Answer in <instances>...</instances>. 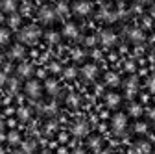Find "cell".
<instances>
[{
	"label": "cell",
	"mask_w": 155,
	"mask_h": 154,
	"mask_svg": "<svg viewBox=\"0 0 155 154\" xmlns=\"http://www.w3.org/2000/svg\"><path fill=\"white\" fill-rule=\"evenodd\" d=\"M9 37H11V33H9L8 28H0V47L8 45L9 43Z\"/></svg>",
	"instance_id": "4316f807"
},
{
	"label": "cell",
	"mask_w": 155,
	"mask_h": 154,
	"mask_svg": "<svg viewBox=\"0 0 155 154\" xmlns=\"http://www.w3.org/2000/svg\"><path fill=\"white\" fill-rule=\"evenodd\" d=\"M148 89H150L151 93H155V74L150 76V80H148Z\"/></svg>",
	"instance_id": "d6a6232c"
},
{
	"label": "cell",
	"mask_w": 155,
	"mask_h": 154,
	"mask_svg": "<svg viewBox=\"0 0 155 154\" xmlns=\"http://www.w3.org/2000/svg\"><path fill=\"white\" fill-rule=\"evenodd\" d=\"M127 113L131 115V117H140V115H142V106H140V104H137V102H131V104H129Z\"/></svg>",
	"instance_id": "44dd1931"
},
{
	"label": "cell",
	"mask_w": 155,
	"mask_h": 154,
	"mask_svg": "<svg viewBox=\"0 0 155 154\" xmlns=\"http://www.w3.org/2000/svg\"><path fill=\"white\" fill-rule=\"evenodd\" d=\"M87 145H89V149L100 150V147H102V138H100V136H91L89 141H87Z\"/></svg>",
	"instance_id": "603a6c76"
},
{
	"label": "cell",
	"mask_w": 155,
	"mask_h": 154,
	"mask_svg": "<svg viewBox=\"0 0 155 154\" xmlns=\"http://www.w3.org/2000/svg\"><path fill=\"white\" fill-rule=\"evenodd\" d=\"M11 154H24V150H22V149H21V150H13Z\"/></svg>",
	"instance_id": "60d3db41"
},
{
	"label": "cell",
	"mask_w": 155,
	"mask_h": 154,
	"mask_svg": "<svg viewBox=\"0 0 155 154\" xmlns=\"http://www.w3.org/2000/svg\"><path fill=\"white\" fill-rule=\"evenodd\" d=\"M78 33H80V30H78V26H76L74 23H65V26H63V30H61V35L68 37V39H76Z\"/></svg>",
	"instance_id": "5bb4252c"
},
{
	"label": "cell",
	"mask_w": 155,
	"mask_h": 154,
	"mask_svg": "<svg viewBox=\"0 0 155 154\" xmlns=\"http://www.w3.org/2000/svg\"><path fill=\"white\" fill-rule=\"evenodd\" d=\"M133 152L135 154H150L151 152V143L146 141V139H139L133 147Z\"/></svg>",
	"instance_id": "9a60e30c"
},
{
	"label": "cell",
	"mask_w": 155,
	"mask_h": 154,
	"mask_svg": "<svg viewBox=\"0 0 155 154\" xmlns=\"http://www.w3.org/2000/svg\"><path fill=\"white\" fill-rule=\"evenodd\" d=\"M150 13H151V17L155 19V6H151V11H150Z\"/></svg>",
	"instance_id": "7bdbcfd3"
},
{
	"label": "cell",
	"mask_w": 155,
	"mask_h": 154,
	"mask_svg": "<svg viewBox=\"0 0 155 154\" xmlns=\"http://www.w3.org/2000/svg\"><path fill=\"white\" fill-rule=\"evenodd\" d=\"M98 39H100V43H102L104 47H113V45L116 43V33H114L111 28H105V30L100 32Z\"/></svg>",
	"instance_id": "5b68a950"
},
{
	"label": "cell",
	"mask_w": 155,
	"mask_h": 154,
	"mask_svg": "<svg viewBox=\"0 0 155 154\" xmlns=\"http://www.w3.org/2000/svg\"><path fill=\"white\" fill-rule=\"evenodd\" d=\"M68 11H70V8H68L67 2H57V6H55L57 17H65V15H68Z\"/></svg>",
	"instance_id": "7402d4cb"
},
{
	"label": "cell",
	"mask_w": 155,
	"mask_h": 154,
	"mask_svg": "<svg viewBox=\"0 0 155 154\" xmlns=\"http://www.w3.org/2000/svg\"><path fill=\"white\" fill-rule=\"evenodd\" d=\"M43 154H50V152H43Z\"/></svg>",
	"instance_id": "c3c4849f"
},
{
	"label": "cell",
	"mask_w": 155,
	"mask_h": 154,
	"mask_svg": "<svg viewBox=\"0 0 155 154\" xmlns=\"http://www.w3.org/2000/svg\"><path fill=\"white\" fill-rule=\"evenodd\" d=\"M105 84L111 86V87H116V86L120 84V76L116 74V72H107L105 74Z\"/></svg>",
	"instance_id": "ffe728a7"
},
{
	"label": "cell",
	"mask_w": 155,
	"mask_h": 154,
	"mask_svg": "<svg viewBox=\"0 0 155 154\" xmlns=\"http://www.w3.org/2000/svg\"><path fill=\"white\" fill-rule=\"evenodd\" d=\"M8 76H6V72H2V71H0V86H6L8 84Z\"/></svg>",
	"instance_id": "836d02e7"
},
{
	"label": "cell",
	"mask_w": 155,
	"mask_h": 154,
	"mask_svg": "<svg viewBox=\"0 0 155 154\" xmlns=\"http://www.w3.org/2000/svg\"><path fill=\"white\" fill-rule=\"evenodd\" d=\"M17 117H18V121H30V117H31V111H30V108H26V106H21L17 110Z\"/></svg>",
	"instance_id": "d6986e66"
},
{
	"label": "cell",
	"mask_w": 155,
	"mask_h": 154,
	"mask_svg": "<svg viewBox=\"0 0 155 154\" xmlns=\"http://www.w3.org/2000/svg\"><path fill=\"white\" fill-rule=\"evenodd\" d=\"M35 149H37V143H35L33 139H28V141L22 143V150H24V154H33Z\"/></svg>",
	"instance_id": "d4e9b609"
},
{
	"label": "cell",
	"mask_w": 155,
	"mask_h": 154,
	"mask_svg": "<svg viewBox=\"0 0 155 154\" xmlns=\"http://www.w3.org/2000/svg\"><path fill=\"white\" fill-rule=\"evenodd\" d=\"M41 35H43V30L37 24H28V26L18 30V39H21V43H24V45H35Z\"/></svg>",
	"instance_id": "6da1fadb"
},
{
	"label": "cell",
	"mask_w": 155,
	"mask_h": 154,
	"mask_svg": "<svg viewBox=\"0 0 155 154\" xmlns=\"http://www.w3.org/2000/svg\"><path fill=\"white\" fill-rule=\"evenodd\" d=\"M72 134H74L76 138H83V136H87V134H89V123L83 121V119L76 121V123L72 124Z\"/></svg>",
	"instance_id": "52a82bcc"
},
{
	"label": "cell",
	"mask_w": 155,
	"mask_h": 154,
	"mask_svg": "<svg viewBox=\"0 0 155 154\" xmlns=\"http://www.w3.org/2000/svg\"><path fill=\"white\" fill-rule=\"evenodd\" d=\"M150 117H151V121H153V126H155V110L150 113Z\"/></svg>",
	"instance_id": "ab89813d"
},
{
	"label": "cell",
	"mask_w": 155,
	"mask_h": 154,
	"mask_svg": "<svg viewBox=\"0 0 155 154\" xmlns=\"http://www.w3.org/2000/svg\"><path fill=\"white\" fill-rule=\"evenodd\" d=\"M72 154H85V150H83V149H74Z\"/></svg>",
	"instance_id": "f35d334b"
},
{
	"label": "cell",
	"mask_w": 155,
	"mask_h": 154,
	"mask_svg": "<svg viewBox=\"0 0 155 154\" xmlns=\"http://www.w3.org/2000/svg\"><path fill=\"white\" fill-rule=\"evenodd\" d=\"M2 128H4V119L0 117V130H2Z\"/></svg>",
	"instance_id": "ee69618b"
},
{
	"label": "cell",
	"mask_w": 155,
	"mask_h": 154,
	"mask_svg": "<svg viewBox=\"0 0 155 154\" xmlns=\"http://www.w3.org/2000/svg\"><path fill=\"white\" fill-rule=\"evenodd\" d=\"M91 9H92V6L87 2V0H78V2H74V4H72V11H74L76 15H80V17L89 15V13H91Z\"/></svg>",
	"instance_id": "8992f818"
},
{
	"label": "cell",
	"mask_w": 155,
	"mask_h": 154,
	"mask_svg": "<svg viewBox=\"0 0 155 154\" xmlns=\"http://www.w3.org/2000/svg\"><path fill=\"white\" fill-rule=\"evenodd\" d=\"M111 128H113V132L116 134V136H122V134L126 132V128H127V115L126 113H114L113 115V119H111Z\"/></svg>",
	"instance_id": "7a4b0ae2"
},
{
	"label": "cell",
	"mask_w": 155,
	"mask_h": 154,
	"mask_svg": "<svg viewBox=\"0 0 155 154\" xmlns=\"http://www.w3.org/2000/svg\"><path fill=\"white\" fill-rule=\"evenodd\" d=\"M135 132H137V134H146V132H148V123L139 121L137 124H135Z\"/></svg>",
	"instance_id": "4dcf8cb0"
},
{
	"label": "cell",
	"mask_w": 155,
	"mask_h": 154,
	"mask_svg": "<svg viewBox=\"0 0 155 154\" xmlns=\"http://www.w3.org/2000/svg\"><path fill=\"white\" fill-rule=\"evenodd\" d=\"M37 17H39V21H41L43 24H52L55 19H57V13H55V8H52V6H43L41 9H39Z\"/></svg>",
	"instance_id": "277c9868"
},
{
	"label": "cell",
	"mask_w": 155,
	"mask_h": 154,
	"mask_svg": "<svg viewBox=\"0 0 155 154\" xmlns=\"http://www.w3.org/2000/svg\"><path fill=\"white\" fill-rule=\"evenodd\" d=\"M6 86L9 87V91H11V93H17V91H18V87H21V84H18V78H9Z\"/></svg>",
	"instance_id": "f546056e"
},
{
	"label": "cell",
	"mask_w": 155,
	"mask_h": 154,
	"mask_svg": "<svg viewBox=\"0 0 155 154\" xmlns=\"http://www.w3.org/2000/svg\"><path fill=\"white\" fill-rule=\"evenodd\" d=\"M33 72H35V69H33V65L30 61H22V63H18V67H17L18 78H31Z\"/></svg>",
	"instance_id": "ba28073f"
},
{
	"label": "cell",
	"mask_w": 155,
	"mask_h": 154,
	"mask_svg": "<svg viewBox=\"0 0 155 154\" xmlns=\"http://www.w3.org/2000/svg\"><path fill=\"white\" fill-rule=\"evenodd\" d=\"M8 23H9L11 28H18V26H21V23H22V17L18 15V13H11L9 19H8Z\"/></svg>",
	"instance_id": "cb8c5ba5"
},
{
	"label": "cell",
	"mask_w": 155,
	"mask_h": 154,
	"mask_svg": "<svg viewBox=\"0 0 155 154\" xmlns=\"http://www.w3.org/2000/svg\"><path fill=\"white\" fill-rule=\"evenodd\" d=\"M74 60H81V58H83V50H80V48H78V50H74Z\"/></svg>",
	"instance_id": "8d00e7d4"
},
{
	"label": "cell",
	"mask_w": 155,
	"mask_h": 154,
	"mask_svg": "<svg viewBox=\"0 0 155 154\" xmlns=\"http://www.w3.org/2000/svg\"><path fill=\"white\" fill-rule=\"evenodd\" d=\"M8 141H9L11 145H17V143H21V134H18L17 130H11V132L8 134Z\"/></svg>",
	"instance_id": "83f0119b"
},
{
	"label": "cell",
	"mask_w": 155,
	"mask_h": 154,
	"mask_svg": "<svg viewBox=\"0 0 155 154\" xmlns=\"http://www.w3.org/2000/svg\"><path fill=\"white\" fill-rule=\"evenodd\" d=\"M24 93L28 95L30 99H41L43 95V86L39 80H28L26 86H24Z\"/></svg>",
	"instance_id": "3957f363"
},
{
	"label": "cell",
	"mask_w": 155,
	"mask_h": 154,
	"mask_svg": "<svg viewBox=\"0 0 155 154\" xmlns=\"http://www.w3.org/2000/svg\"><path fill=\"white\" fill-rule=\"evenodd\" d=\"M67 104L70 108H78V106H80V97H78L76 93H68L67 95Z\"/></svg>",
	"instance_id": "484cf974"
},
{
	"label": "cell",
	"mask_w": 155,
	"mask_h": 154,
	"mask_svg": "<svg viewBox=\"0 0 155 154\" xmlns=\"http://www.w3.org/2000/svg\"><path fill=\"white\" fill-rule=\"evenodd\" d=\"M124 87H126V95H127V97H135L137 91H139V78H137V76H129V78L126 80V84H124Z\"/></svg>",
	"instance_id": "8fae6325"
},
{
	"label": "cell",
	"mask_w": 155,
	"mask_h": 154,
	"mask_svg": "<svg viewBox=\"0 0 155 154\" xmlns=\"http://www.w3.org/2000/svg\"><path fill=\"white\" fill-rule=\"evenodd\" d=\"M96 154H109V152H107V150H102V149H100V150H96Z\"/></svg>",
	"instance_id": "b9f144b4"
},
{
	"label": "cell",
	"mask_w": 155,
	"mask_h": 154,
	"mask_svg": "<svg viewBox=\"0 0 155 154\" xmlns=\"http://www.w3.org/2000/svg\"><path fill=\"white\" fill-rule=\"evenodd\" d=\"M8 56L11 58V60H22V58L26 56V48H24V45H22V43H15V45H11Z\"/></svg>",
	"instance_id": "30bf717a"
},
{
	"label": "cell",
	"mask_w": 155,
	"mask_h": 154,
	"mask_svg": "<svg viewBox=\"0 0 155 154\" xmlns=\"http://www.w3.org/2000/svg\"><path fill=\"white\" fill-rule=\"evenodd\" d=\"M57 111V106L55 104H48V106H45V113L46 115H54Z\"/></svg>",
	"instance_id": "1f68e13d"
},
{
	"label": "cell",
	"mask_w": 155,
	"mask_h": 154,
	"mask_svg": "<svg viewBox=\"0 0 155 154\" xmlns=\"http://www.w3.org/2000/svg\"><path fill=\"white\" fill-rule=\"evenodd\" d=\"M126 35H127V39L131 43H142L144 41V32L140 28H127Z\"/></svg>",
	"instance_id": "7c38bea8"
},
{
	"label": "cell",
	"mask_w": 155,
	"mask_h": 154,
	"mask_svg": "<svg viewBox=\"0 0 155 154\" xmlns=\"http://www.w3.org/2000/svg\"><path fill=\"white\" fill-rule=\"evenodd\" d=\"M133 69H135V63L133 61H127L126 63V71H133Z\"/></svg>",
	"instance_id": "74e56055"
},
{
	"label": "cell",
	"mask_w": 155,
	"mask_h": 154,
	"mask_svg": "<svg viewBox=\"0 0 155 154\" xmlns=\"http://www.w3.org/2000/svg\"><path fill=\"white\" fill-rule=\"evenodd\" d=\"M59 82H57L55 78H48L46 82H45V91L48 93V95H52V97H54V95H57V93H59Z\"/></svg>",
	"instance_id": "2e32d148"
},
{
	"label": "cell",
	"mask_w": 155,
	"mask_h": 154,
	"mask_svg": "<svg viewBox=\"0 0 155 154\" xmlns=\"http://www.w3.org/2000/svg\"><path fill=\"white\" fill-rule=\"evenodd\" d=\"M2 21H4V15H2V13H0V23H2Z\"/></svg>",
	"instance_id": "bcb514c9"
},
{
	"label": "cell",
	"mask_w": 155,
	"mask_h": 154,
	"mask_svg": "<svg viewBox=\"0 0 155 154\" xmlns=\"http://www.w3.org/2000/svg\"><path fill=\"white\" fill-rule=\"evenodd\" d=\"M50 71H52V72H59V71H61V65H59V63H55V61H54V63L50 65Z\"/></svg>",
	"instance_id": "d590c367"
},
{
	"label": "cell",
	"mask_w": 155,
	"mask_h": 154,
	"mask_svg": "<svg viewBox=\"0 0 155 154\" xmlns=\"http://www.w3.org/2000/svg\"><path fill=\"white\" fill-rule=\"evenodd\" d=\"M80 72H81V76H83L85 80L91 82V80H94L96 76H98V65H94V63H85Z\"/></svg>",
	"instance_id": "9c48e42d"
},
{
	"label": "cell",
	"mask_w": 155,
	"mask_h": 154,
	"mask_svg": "<svg viewBox=\"0 0 155 154\" xmlns=\"http://www.w3.org/2000/svg\"><path fill=\"white\" fill-rule=\"evenodd\" d=\"M120 102H122V97L116 91H109L105 95V104H107V108H118Z\"/></svg>",
	"instance_id": "4fadbf2b"
},
{
	"label": "cell",
	"mask_w": 155,
	"mask_h": 154,
	"mask_svg": "<svg viewBox=\"0 0 155 154\" xmlns=\"http://www.w3.org/2000/svg\"><path fill=\"white\" fill-rule=\"evenodd\" d=\"M45 37H46V41H48V43H52V45H57V43H59V39H61V32L48 30V32L45 33Z\"/></svg>",
	"instance_id": "ac0fdd59"
},
{
	"label": "cell",
	"mask_w": 155,
	"mask_h": 154,
	"mask_svg": "<svg viewBox=\"0 0 155 154\" xmlns=\"http://www.w3.org/2000/svg\"><path fill=\"white\" fill-rule=\"evenodd\" d=\"M0 154H4V149H2V147H0Z\"/></svg>",
	"instance_id": "7dc6e473"
},
{
	"label": "cell",
	"mask_w": 155,
	"mask_h": 154,
	"mask_svg": "<svg viewBox=\"0 0 155 154\" xmlns=\"http://www.w3.org/2000/svg\"><path fill=\"white\" fill-rule=\"evenodd\" d=\"M63 76L67 80H72V78L78 76V69L76 67H67V69H63Z\"/></svg>",
	"instance_id": "f1b7e54d"
},
{
	"label": "cell",
	"mask_w": 155,
	"mask_h": 154,
	"mask_svg": "<svg viewBox=\"0 0 155 154\" xmlns=\"http://www.w3.org/2000/svg\"><path fill=\"white\" fill-rule=\"evenodd\" d=\"M17 2H15V0H2V2H0V9H2V11H6V13H15V9H17Z\"/></svg>",
	"instance_id": "e0dca14e"
},
{
	"label": "cell",
	"mask_w": 155,
	"mask_h": 154,
	"mask_svg": "<svg viewBox=\"0 0 155 154\" xmlns=\"http://www.w3.org/2000/svg\"><path fill=\"white\" fill-rule=\"evenodd\" d=\"M94 43H96V37H94V35H91V37H85V45H87V47H92Z\"/></svg>",
	"instance_id": "e575fe53"
},
{
	"label": "cell",
	"mask_w": 155,
	"mask_h": 154,
	"mask_svg": "<svg viewBox=\"0 0 155 154\" xmlns=\"http://www.w3.org/2000/svg\"><path fill=\"white\" fill-rule=\"evenodd\" d=\"M2 61H4V56H2V54H0V65H2Z\"/></svg>",
	"instance_id": "f6af8a7d"
}]
</instances>
